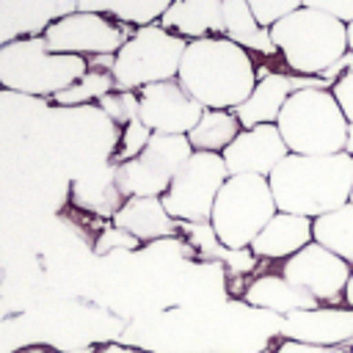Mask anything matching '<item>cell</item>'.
Masks as SVG:
<instances>
[{
	"label": "cell",
	"mask_w": 353,
	"mask_h": 353,
	"mask_svg": "<svg viewBox=\"0 0 353 353\" xmlns=\"http://www.w3.org/2000/svg\"><path fill=\"white\" fill-rule=\"evenodd\" d=\"M268 30L276 52L295 74L323 77L350 52L347 25L309 6H301Z\"/></svg>",
	"instance_id": "3957f363"
},
{
	"label": "cell",
	"mask_w": 353,
	"mask_h": 353,
	"mask_svg": "<svg viewBox=\"0 0 353 353\" xmlns=\"http://www.w3.org/2000/svg\"><path fill=\"white\" fill-rule=\"evenodd\" d=\"M152 130L141 121V119H132L130 124H124V132H121V143H119V149H116V165L119 163H127V160H132V157H138L143 149H146V143L152 141Z\"/></svg>",
	"instance_id": "d4e9b609"
},
{
	"label": "cell",
	"mask_w": 353,
	"mask_h": 353,
	"mask_svg": "<svg viewBox=\"0 0 353 353\" xmlns=\"http://www.w3.org/2000/svg\"><path fill=\"white\" fill-rule=\"evenodd\" d=\"M223 36L254 52H276L270 30L256 22L248 0H223Z\"/></svg>",
	"instance_id": "ffe728a7"
},
{
	"label": "cell",
	"mask_w": 353,
	"mask_h": 353,
	"mask_svg": "<svg viewBox=\"0 0 353 353\" xmlns=\"http://www.w3.org/2000/svg\"><path fill=\"white\" fill-rule=\"evenodd\" d=\"M113 223L127 229L141 243L171 237L179 229V221H174L168 215L163 199H127L121 204V210L113 215Z\"/></svg>",
	"instance_id": "d6986e66"
},
{
	"label": "cell",
	"mask_w": 353,
	"mask_h": 353,
	"mask_svg": "<svg viewBox=\"0 0 353 353\" xmlns=\"http://www.w3.org/2000/svg\"><path fill=\"white\" fill-rule=\"evenodd\" d=\"M74 201L80 204V207H85V210H94V212H99V215H116L119 210H121V204L127 201L124 196H121V190L116 188V179H113V174L108 176L105 174V179H88V185L80 179V182H74Z\"/></svg>",
	"instance_id": "cb8c5ba5"
},
{
	"label": "cell",
	"mask_w": 353,
	"mask_h": 353,
	"mask_svg": "<svg viewBox=\"0 0 353 353\" xmlns=\"http://www.w3.org/2000/svg\"><path fill=\"white\" fill-rule=\"evenodd\" d=\"M314 243V221L292 212H276L248 245L256 259H290Z\"/></svg>",
	"instance_id": "9a60e30c"
},
{
	"label": "cell",
	"mask_w": 353,
	"mask_h": 353,
	"mask_svg": "<svg viewBox=\"0 0 353 353\" xmlns=\"http://www.w3.org/2000/svg\"><path fill=\"white\" fill-rule=\"evenodd\" d=\"M276 210L303 218L328 215L350 201L353 157L342 154H287L268 176Z\"/></svg>",
	"instance_id": "7a4b0ae2"
},
{
	"label": "cell",
	"mask_w": 353,
	"mask_h": 353,
	"mask_svg": "<svg viewBox=\"0 0 353 353\" xmlns=\"http://www.w3.org/2000/svg\"><path fill=\"white\" fill-rule=\"evenodd\" d=\"M19 353H55V350H50V347H25V350H19Z\"/></svg>",
	"instance_id": "836d02e7"
},
{
	"label": "cell",
	"mask_w": 353,
	"mask_h": 353,
	"mask_svg": "<svg viewBox=\"0 0 353 353\" xmlns=\"http://www.w3.org/2000/svg\"><path fill=\"white\" fill-rule=\"evenodd\" d=\"M88 353H141V350H135V347H127V345H116V342H105V345L88 347Z\"/></svg>",
	"instance_id": "1f68e13d"
},
{
	"label": "cell",
	"mask_w": 353,
	"mask_h": 353,
	"mask_svg": "<svg viewBox=\"0 0 353 353\" xmlns=\"http://www.w3.org/2000/svg\"><path fill=\"white\" fill-rule=\"evenodd\" d=\"M345 353H353V345H350V347H347V350H345Z\"/></svg>",
	"instance_id": "8d00e7d4"
},
{
	"label": "cell",
	"mask_w": 353,
	"mask_h": 353,
	"mask_svg": "<svg viewBox=\"0 0 353 353\" xmlns=\"http://www.w3.org/2000/svg\"><path fill=\"white\" fill-rule=\"evenodd\" d=\"M279 273L303 292H309L320 306H342L353 268L325 245L309 243L295 256L284 259Z\"/></svg>",
	"instance_id": "8fae6325"
},
{
	"label": "cell",
	"mask_w": 353,
	"mask_h": 353,
	"mask_svg": "<svg viewBox=\"0 0 353 353\" xmlns=\"http://www.w3.org/2000/svg\"><path fill=\"white\" fill-rule=\"evenodd\" d=\"M44 41L52 52L80 55V58H102L116 55L130 33L110 17L99 11H72L58 17L44 28Z\"/></svg>",
	"instance_id": "30bf717a"
},
{
	"label": "cell",
	"mask_w": 353,
	"mask_h": 353,
	"mask_svg": "<svg viewBox=\"0 0 353 353\" xmlns=\"http://www.w3.org/2000/svg\"><path fill=\"white\" fill-rule=\"evenodd\" d=\"M303 6L317 8L323 14H331L334 19L350 25L353 22V0H303Z\"/></svg>",
	"instance_id": "f546056e"
},
{
	"label": "cell",
	"mask_w": 353,
	"mask_h": 353,
	"mask_svg": "<svg viewBox=\"0 0 353 353\" xmlns=\"http://www.w3.org/2000/svg\"><path fill=\"white\" fill-rule=\"evenodd\" d=\"M88 69V58L52 52L44 36H25L0 47V85L17 94L58 97Z\"/></svg>",
	"instance_id": "5b68a950"
},
{
	"label": "cell",
	"mask_w": 353,
	"mask_h": 353,
	"mask_svg": "<svg viewBox=\"0 0 353 353\" xmlns=\"http://www.w3.org/2000/svg\"><path fill=\"white\" fill-rule=\"evenodd\" d=\"M290 154H342L350 121L345 119L331 85L298 88L276 121Z\"/></svg>",
	"instance_id": "277c9868"
},
{
	"label": "cell",
	"mask_w": 353,
	"mask_h": 353,
	"mask_svg": "<svg viewBox=\"0 0 353 353\" xmlns=\"http://www.w3.org/2000/svg\"><path fill=\"white\" fill-rule=\"evenodd\" d=\"M160 25L188 41L223 36V0H171Z\"/></svg>",
	"instance_id": "e0dca14e"
},
{
	"label": "cell",
	"mask_w": 353,
	"mask_h": 353,
	"mask_svg": "<svg viewBox=\"0 0 353 353\" xmlns=\"http://www.w3.org/2000/svg\"><path fill=\"white\" fill-rule=\"evenodd\" d=\"M276 199L268 176L240 174L229 176L215 199L210 223L223 248L240 251L254 243V237L276 215Z\"/></svg>",
	"instance_id": "52a82bcc"
},
{
	"label": "cell",
	"mask_w": 353,
	"mask_h": 353,
	"mask_svg": "<svg viewBox=\"0 0 353 353\" xmlns=\"http://www.w3.org/2000/svg\"><path fill=\"white\" fill-rule=\"evenodd\" d=\"M176 80L204 110H234L251 97L259 72L245 47L207 36L188 41Z\"/></svg>",
	"instance_id": "6da1fadb"
},
{
	"label": "cell",
	"mask_w": 353,
	"mask_h": 353,
	"mask_svg": "<svg viewBox=\"0 0 353 353\" xmlns=\"http://www.w3.org/2000/svg\"><path fill=\"white\" fill-rule=\"evenodd\" d=\"M193 146L188 135H152L146 149L127 160L113 165L116 188L124 199H163L176 171L190 160Z\"/></svg>",
	"instance_id": "ba28073f"
},
{
	"label": "cell",
	"mask_w": 353,
	"mask_h": 353,
	"mask_svg": "<svg viewBox=\"0 0 353 353\" xmlns=\"http://www.w3.org/2000/svg\"><path fill=\"white\" fill-rule=\"evenodd\" d=\"M185 47H188V39L171 33L160 22L130 30V39L121 44V50L113 55V63H110L116 88L141 91L163 80H176Z\"/></svg>",
	"instance_id": "8992f818"
},
{
	"label": "cell",
	"mask_w": 353,
	"mask_h": 353,
	"mask_svg": "<svg viewBox=\"0 0 353 353\" xmlns=\"http://www.w3.org/2000/svg\"><path fill=\"white\" fill-rule=\"evenodd\" d=\"M226 179L229 168L223 163V154L193 152L190 160L171 179L163 204L168 215L179 223H207Z\"/></svg>",
	"instance_id": "9c48e42d"
},
{
	"label": "cell",
	"mask_w": 353,
	"mask_h": 353,
	"mask_svg": "<svg viewBox=\"0 0 353 353\" xmlns=\"http://www.w3.org/2000/svg\"><path fill=\"white\" fill-rule=\"evenodd\" d=\"M350 201H353V193H350Z\"/></svg>",
	"instance_id": "74e56055"
},
{
	"label": "cell",
	"mask_w": 353,
	"mask_h": 353,
	"mask_svg": "<svg viewBox=\"0 0 353 353\" xmlns=\"http://www.w3.org/2000/svg\"><path fill=\"white\" fill-rule=\"evenodd\" d=\"M350 157H353V124H350V135H347V149H345Z\"/></svg>",
	"instance_id": "e575fe53"
},
{
	"label": "cell",
	"mask_w": 353,
	"mask_h": 353,
	"mask_svg": "<svg viewBox=\"0 0 353 353\" xmlns=\"http://www.w3.org/2000/svg\"><path fill=\"white\" fill-rule=\"evenodd\" d=\"M110 91H116V80L110 74V66H91L77 83H72L66 91H61L58 97H52L58 105H88V102H99L102 97H108Z\"/></svg>",
	"instance_id": "603a6c76"
},
{
	"label": "cell",
	"mask_w": 353,
	"mask_h": 353,
	"mask_svg": "<svg viewBox=\"0 0 353 353\" xmlns=\"http://www.w3.org/2000/svg\"><path fill=\"white\" fill-rule=\"evenodd\" d=\"M99 108L113 119V121H121V124H130L132 119H138V110H141V102H138V91H110L108 97L99 99Z\"/></svg>",
	"instance_id": "484cf974"
},
{
	"label": "cell",
	"mask_w": 353,
	"mask_h": 353,
	"mask_svg": "<svg viewBox=\"0 0 353 353\" xmlns=\"http://www.w3.org/2000/svg\"><path fill=\"white\" fill-rule=\"evenodd\" d=\"M240 132H243V124L234 110H204L199 124L188 132V141L193 152L223 154Z\"/></svg>",
	"instance_id": "44dd1931"
},
{
	"label": "cell",
	"mask_w": 353,
	"mask_h": 353,
	"mask_svg": "<svg viewBox=\"0 0 353 353\" xmlns=\"http://www.w3.org/2000/svg\"><path fill=\"white\" fill-rule=\"evenodd\" d=\"M138 245H141L138 237H132L127 229L110 223V226L97 237L94 251H97V254H108V251H119V248H121V251H132V248H138Z\"/></svg>",
	"instance_id": "83f0119b"
},
{
	"label": "cell",
	"mask_w": 353,
	"mask_h": 353,
	"mask_svg": "<svg viewBox=\"0 0 353 353\" xmlns=\"http://www.w3.org/2000/svg\"><path fill=\"white\" fill-rule=\"evenodd\" d=\"M243 301L248 306L273 312L279 317H287V314H295V312L317 309L320 306L309 292H303L301 287H295L292 281H287L281 273H262V276L251 279L245 284Z\"/></svg>",
	"instance_id": "ac0fdd59"
},
{
	"label": "cell",
	"mask_w": 353,
	"mask_h": 353,
	"mask_svg": "<svg viewBox=\"0 0 353 353\" xmlns=\"http://www.w3.org/2000/svg\"><path fill=\"white\" fill-rule=\"evenodd\" d=\"M345 306L353 309V273H350V281H347V290H345Z\"/></svg>",
	"instance_id": "d6a6232c"
},
{
	"label": "cell",
	"mask_w": 353,
	"mask_h": 353,
	"mask_svg": "<svg viewBox=\"0 0 353 353\" xmlns=\"http://www.w3.org/2000/svg\"><path fill=\"white\" fill-rule=\"evenodd\" d=\"M314 243L325 245L353 268V201L314 218Z\"/></svg>",
	"instance_id": "7402d4cb"
},
{
	"label": "cell",
	"mask_w": 353,
	"mask_h": 353,
	"mask_svg": "<svg viewBox=\"0 0 353 353\" xmlns=\"http://www.w3.org/2000/svg\"><path fill=\"white\" fill-rule=\"evenodd\" d=\"M138 102V119L157 135H188L204 113V108L182 88L179 80H163L141 88Z\"/></svg>",
	"instance_id": "7c38bea8"
},
{
	"label": "cell",
	"mask_w": 353,
	"mask_h": 353,
	"mask_svg": "<svg viewBox=\"0 0 353 353\" xmlns=\"http://www.w3.org/2000/svg\"><path fill=\"white\" fill-rule=\"evenodd\" d=\"M331 94L336 97V102H339L345 119L353 124V72L339 74V77L334 80V85H331Z\"/></svg>",
	"instance_id": "f1b7e54d"
},
{
	"label": "cell",
	"mask_w": 353,
	"mask_h": 353,
	"mask_svg": "<svg viewBox=\"0 0 353 353\" xmlns=\"http://www.w3.org/2000/svg\"><path fill=\"white\" fill-rule=\"evenodd\" d=\"M347 347H328V345H309L295 339H281L270 347V353H345Z\"/></svg>",
	"instance_id": "4dcf8cb0"
},
{
	"label": "cell",
	"mask_w": 353,
	"mask_h": 353,
	"mask_svg": "<svg viewBox=\"0 0 353 353\" xmlns=\"http://www.w3.org/2000/svg\"><path fill=\"white\" fill-rule=\"evenodd\" d=\"M295 91H298V80L284 74V72H265V74H259L251 97L240 108H234L243 130L259 127V124H276L279 113L284 110L287 99Z\"/></svg>",
	"instance_id": "2e32d148"
},
{
	"label": "cell",
	"mask_w": 353,
	"mask_h": 353,
	"mask_svg": "<svg viewBox=\"0 0 353 353\" xmlns=\"http://www.w3.org/2000/svg\"><path fill=\"white\" fill-rule=\"evenodd\" d=\"M248 6H251V11H254L256 22H259L262 28H270V25H276L279 19H284L287 14L298 11V8L303 6V0H248Z\"/></svg>",
	"instance_id": "4316f807"
},
{
	"label": "cell",
	"mask_w": 353,
	"mask_h": 353,
	"mask_svg": "<svg viewBox=\"0 0 353 353\" xmlns=\"http://www.w3.org/2000/svg\"><path fill=\"white\" fill-rule=\"evenodd\" d=\"M281 339L350 347L353 345V309L347 306H317L287 314L281 323Z\"/></svg>",
	"instance_id": "5bb4252c"
},
{
	"label": "cell",
	"mask_w": 353,
	"mask_h": 353,
	"mask_svg": "<svg viewBox=\"0 0 353 353\" xmlns=\"http://www.w3.org/2000/svg\"><path fill=\"white\" fill-rule=\"evenodd\" d=\"M347 47H350V52H353V22L347 25Z\"/></svg>",
	"instance_id": "d590c367"
},
{
	"label": "cell",
	"mask_w": 353,
	"mask_h": 353,
	"mask_svg": "<svg viewBox=\"0 0 353 353\" xmlns=\"http://www.w3.org/2000/svg\"><path fill=\"white\" fill-rule=\"evenodd\" d=\"M290 154L281 132L276 124H259L243 130L232 146L223 152V163L229 168V176L254 174V176H270L276 165Z\"/></svg>",
	"instance_id": "4fadbf2b"
}]
</instances>
